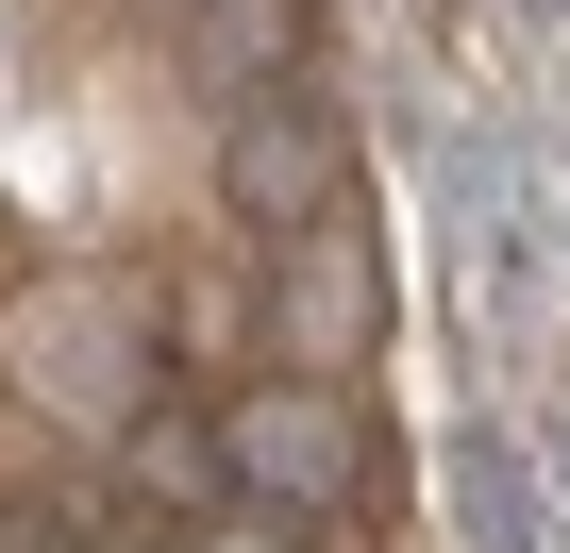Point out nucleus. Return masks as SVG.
Segmentation results:
<instances>
[{
  "instance_id": "nucleus-1",
  "label": "nucleus",
  "mask_w": 570,
  "mask_h": 553,
  "mask_svg": "<svg viewBox=\"0 0 570 553\" xmlns=\"http://www.w3.org/2000/svg\"><path fill=\"white\" fill-rule=\"evenodd\" d=\"M336 185H353V151H336V101H320V85H252V101H235V135H218V201H235L252 235H320Z\"/></svg>"
},
{
  "instance_id": "nucleus-2",
  "label": "nucleus",
  "mask_w": 570,
  "mask_h": 553,
  "mask_svg": "<svg viewBox=\"0 0 570 553\" xmlns=\"http://www.w3.org/2000/svg\"><path fill=\"white\" fill-rule=\"evenodd\" d=\"M218 470H235L252 503H353V403H336L320 369H285V386H252V403L218 419Z\"/></svg>"
},
{
  "instance_id": "nucleus-3",
  "label": "nucleus",
  "mask_w": 570,
  "mask_h": 553,
  "mask_svg": "<svg viewBox=\"0 0 570 553\" xmlns=\"http://www.w3.org/2000/svg\"><path fill=\"white\" fill-rule=\"evenodd\" d=\"M285 51H303V0H202V68L218 85H285Z\"/></svg>"
},
{
  "instance_id": "nucleus-4",
  "label": "nucleus",
  "mask_w": 570,
  "mask_h": 553,
  "mask_svg": "<svg viewBox=\"0 0 570 553\" xmlns=\"http://www.w3.org/2000/svg\"><path fill=\"white\" fill-rule=\"evenodd\" d=\"M453 486H470V536H487V553H537V520H520V453H503V436H453Z\"/></svg>"
}]
</instances>
